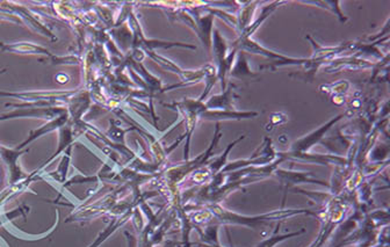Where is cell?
I'll return each instance as SVG.
<instances>
[{
    "label": "cell",
    "mask_w": 390,
    "mask_h": 247,
    "mask_svg": "<svg viewBox=\"0 0 390 247\" xmlns=\"http://www.w3.org/2000/svg\"><path fill=\"white\" fill-rule=\"evenodd\" d=\"M0 50L1 51H10L13 54H23V55H47L51 57L53 55L49 53L48 49L43 48L41 45H34V43H27V42H19V43H12L6 45L0 42Z\"/></svg>",
    "instance_id": "5"
},
{
    "label": "cell",
    "mask_w": 390,
    "mask_h": 247,
    "mask_svg": "<svg viewBox=\"0 0 390 247\" xmlns=\"http://www.w3.org/2000/svg\"><path fill=\"white\" fill-rule=\"evenodd\" d=\"M65 109L60 108H18L10 113L0 114V122L13 120L18 117H40L53 120L56 115H60Z\"/></svg>",
    "instance_id": "3"
},
{
    "label": "cell",
    "mask_w": 390,
    "mask_h": 247,
    "mask_svg": "<svg viewBox=\"0 0 390 247\" xmlns=\"http://www.w3.org/2000/svg\"><path fill=\"white\" fill-rule=\"evenodd\" d=\"M78 93L77 91H38V92H3L0 91V97H13L23 100V104H6V107L16 108H53L54 106H62L63 100Z\"/></svg>",
    "instance_id": "1"
},
{
    "label": "cell",
    "mask_w": 390,
    "mask_h": 247,
    "mask_svg": "<svg viewBox=\"0 0 390 247\" xmlns=\"http://www.w3.org/2000/svg\"><path fill=\"white\" fill-rule=\"evenodd\" d=\"M30 150H18V149H8L0 145V163H3L8 169L10 185L18 184L23 181L25 173L19 164V158Z\"/></svg>",
    "instance_id": "2"
},
{
    "label": "cell",
    "mask_w": 390,
    "mask_h": 247,
    "mask_svg": "<svg viewBox=\"0 0 390 247\" xmlns=\"http://www.w3.org/2000/svg\"><path fill=\"white\" fill-rule=\"evenodd\" d=\"M89 180H95V178H84V181H89ZM73 181H76V184H78V183H82V181H83V180L73 179V180H71V183H69V184H72V183H73Z\"/></svg>",
    "instance_id": "7"
},
{
    "label": "cell",
    "mask_w": 390,
    "mask_h": 247,
    "mask_svg": "<svg viewBox=\"0 0 390 247\" xmlns=\"http://www.w3.org/2000/svg\"><path fill=\"white\" fill-rule=\"evenodd\" d=\"M70 121V117H69L68 110H64L62 114H60L58 117H55L53 120L48 122V124L42 126L41 128H38V130L32 131L28 139L25 141V142L21 143L16 149L18 150H23V148H26L28 144L35 141V139L41 137L42 135H45L47 132H50V131L56 130V129H60V128L64 127L65 124H68Z\"/></svg>",
    "instance_id": "4"
},
{
    "label": "cell",
    "mask_w": 390,
    "mask_h": 247,
    "mask_svg": "<svg viewBox=\"0 0 390 247\" xmlns=\"http://www.w3.org/2000/svg\"><path fill=\"white\" fill-rule=\"evenodd\" d=\"M70 151H71V146H69L68 152H67V156L64 154L63 159L60 161V167L57 169L56 174H50L53 176L54 179L60 181V183H63L65 176H67V171H68L69 161H70Z\"/></svg>",
    "instance_id": "6"
}]
</instances>
